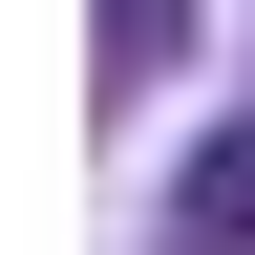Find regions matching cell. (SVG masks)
<instances>
[{"instance_id":"1","label":"cell","mask_w":255,"mask_h":255,"mask_svg":"<svg viewBox=\"0 0 255 255\" xmlns=\"http://www.w3.org/2000/svg\"><path fill=\"white\" fill-rule=\"evenodd\" d=\"M170 255H255V128H213V149H191V191H170Z\"/></svg>"},{"instance_id":"2","label":"cell","mask_w":255,"mask_h":255,"mask_svg":"<svg viewBox=\"0 0 255 255\" xmlns=\"http://www.w3.org/2000/svg\"><path fill=\"white\" fill-rule=\"evenodd\" d=\"M170 43H191V0H107V85H170Z\"/></svg>"}]
</instances>
